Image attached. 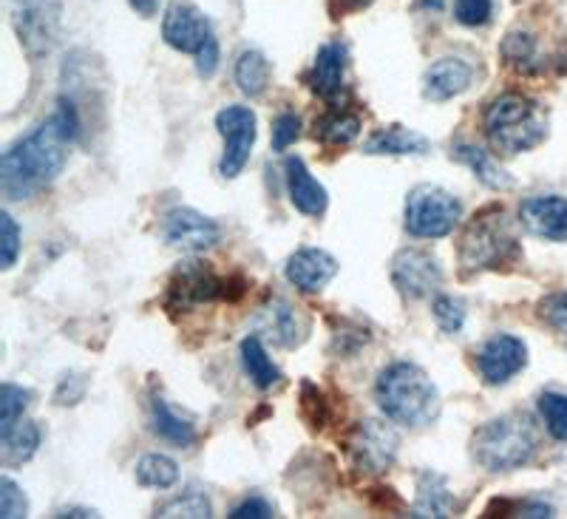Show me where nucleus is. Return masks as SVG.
Returning <instances> with one entry per match:
<instances>
[{
	"label": "nucleus",
	"mask_w": 567,
	"mask_h": 519,
	"mask_svg": "<svg viewBox=\"0 0 567 519\" xmlns=\"http://www.w3.org/2000/svg\"><path fill=\"white\" fill-rule=\"evenodd\" d=\"M338 258L321 247H301L287 262V282L301 293H321L332 278L338 276Z\"/></svg>",
	"instance_id": "nucleus-15"
},
{
	"label": "nucleus",
	"mask_w": 567,
	"mask_h": 519,
	"mask_svg": "<svg viewBox=\"0 0 567 519\" xmlns=\"http://www.w3.org/2000/svg\"><path fill=\"white\" fill-rule=\"evenodd\" d=\"M131 9H136L140 14H145V18H151V14H156V7H159V0H128Z\"/></svg>",
	"instance_id": "nucleus-44"
},
{
	"label": "nucleus",
	"mask_w": 567,
	"mask_h": 519,
	"mask_svg": "<svg viewBox=\"0 0 567 519\" xmlns=\"http://www.w3.org/2000/svg\"><path fill=\"white\" fill-rule=\"evenodd\" d=\"M457 511V500L454 493L449 491V482L443 475H434V471H425L420 475L417 482V500H414L412 513L409 517H454Z\"/></svg>",
	"instance_id": "nucleus-21"
},
{
	"label": "nucleus",
	"mask_w": 567,
	"mask_h": 519,
	"mask_svg": "<svg viewBox=\"0 0 567 519\" xmlns=\"http://www.w3.org/2000/svg\"><path fill=\"white\" fill-rule=\"evenodd\" d=\"M236 83H239L241 94L247 96L265 94L267 85H270V60L256 49L241 52L236 60Z\"/></svg>",
	"instance_id": "nucleus-27"
},
{
	"label": "nucleus",
	"mask_w": 567,
	"mask_h": 519,
	"mask_svg": "<svg viewBox=\"0 0 567 519\" xmlns=\"http://www.w3.org/2000/svg\"><path fill=\"white\" fill-rule=\"evenodd\" d=\"M452 160H457L460 165L471 167L474 176H477L485 187H491V191H511V187H514L511 173H505V167L499 165L488 151H483V147L465 145L463 142V145L452 147Z\"/></svg>",
	"instance_id": "nucleus-22"
},
{
	"label": "nucleus",
	"mask_w": 567,
	"mask_h": 519,
	"mask_svg": "<svg viewBox=\"0 0 567 519\" xmlns=\"http://www.w3.org/2000/svg\"><path fill=\"white\" fill-rule=\"evenodd\" d=\"M474 80V69L460 58H440L425 71L423 96L432 103H449L454 96L463 94Z\"/></svg>",
	"instance_id": "nucleus-18"
},
{
	"label": "nucleus",
	"mask_w": 567,
	"mask_h": 519,
	"mask_svg": "<svg viewBox=\"0 0 567 519\" xmlns=\"http://www.w3.org/2000/svg\"><path fill=\"white\" fill-rule=\"evenodd\" d=\"M156 517H210V500L202 491H185L174 500L162 502Z\"/></svg>",
	"instance_id": "nucleus-33"
},
{
	"label": "nucleus",
	"mask_w": 567,
	"mask_h": 519,
	"mask_svg": "<svg viewBox=\"0 0 567 519\" xmlns=\"http://www.w3.org/2000/svg\"><path fill=\"white\" fill-rule=\"evenodd\" d=\"M516 256H519V247H516V238L505 227L503 211L496 216H480L477 222H471L463 244H460V264L468 273L503 267V264L514 262Z\"/></svg>",
	"instance_id": "nucleus-5"
},
{
	"label": "nucleus",
	"mask_w": 567,
	"mask_h": 519,
	"mask_svg": "<svg viewBox=\"0 0 567 519\" xmlns=\"http://www.w3.org/2000/svg\"><path fill=\"white\" fill-rule=\"evenodd\" d=\"M38 446H40V426L32 424V420H20L9 435L0 437V460L3 466L14 468V466H23V462L32 460L38 455Z\"/></svg>",
	"instance_id": "nucleus-25"
},
{
	"label": "nucleus",
	"mask_w": 567,
	"mask_h": 519,
	"mask_svg": "<svg viewBox=\"0 0 567 519\" xmlns=\"http://www.w3.org/2000/svg\"><path fill=\"white\" fill-rule=\"evenodd\" d=\"M58 517H94V511H89V508H60Z\"/></svg>",
	"instance_id": "nucleus-45"
},
{
	"label": "nucleus",
	"mask_w": 567,
	"mask_h": 519,
	"mask_svg": "<svg viewBox=\"0 0 567 519\" xmlns=\"http://www.w3.org/2000/svg\"><path fill=\"white\" fill-rule=\"evenodd\" d=\"M392 284L406 298H429L443 287V267L429 251L406 247L392 258Z\"/></svg>",
	"instance_id": "nucleus-10"
},
{
	"label": "nucleus",
	"mask_w": 567,
	"mask_h": 519,
	"mask_svg": "<svg viewBox=\"0 0 567 519\" xmlns=\"http://www.w3.org/2000/svg\"><path fill=\"white\" fill-rule=\"evenodd\" d=\"M0 253H3V269H12L20 253V227L9 213H0Z\"/></svg>",
	"instance_id": "nucleus-39"
},
{
	"label": "nucleus",
	"mask_w": 567,
	"mask_h": 519,
	"mask_svg": "<svg viewBox=\"0 0 567 519\" xmlns=\"http://www.w3.org/2000/svg\"><path fill=\"white\" fill-rule=\"evenodd\" d=\"M136 482L145 488H174L179 482V466L165 455H145L136 462Z\"/></svg>",
	"instance_id": "nucleus-28"
},
{
	"label": "nucleus",
	"mask_w": 567,
	"mask_h": 519,
	"mask_svg": "<svg viewBox=\"0 0 567 519\" xmlns=\"http://www.w3.org/2000/svg\"><path fill=\"white\" fill-rule=\"evenodd\" d=\"M233 519H270L276 517V508L265 500V497H247L245 502L230 511Z\"/></svg>",
	"instance_id": "nucleus-42"
},
{
	"label": "nucleus",
	"mask_w": 567,
	"mask_h": 519,
	"mask_svg": "<svg viewBox=\"0 0 567 519\" xmlns=\"http://www.w3.org/2000/svg\"><path fill=\"white\" fill-rule=\"evenodd\" d=\"M219 69V40H210V43L196 54V71H199V78H213Z\"/></svg>",
	"instance_id": "nucleus-43"
},
{
	"label": "nucleus",
	"mask_w": 567,
	"mask_h": 519,
	"mask_svg": "<svg viewBox=\"0 0 567 519\" xmlns=\"http://www.w3.org/2000/svg\"><path fill=\"white\" fill-rule=\"evenodd\" d=\"M216 129L225 140L219 171L225 180H236L250 162L252 145H256V114L247 105H227L216 114Z\"/></svg>",
	"instance_id": "nucleus-8"
},
{
	"label": "nucleus",
	"mask_w": 567,
	"mask_h": 519,
	"mask_svg": "<svg viewBox=\"0 0 567 519\" xmlns=\"http://www.w3.org/2000/svg\"><path fill=\"white\" fill-rule=\"evenodd\" d=\"M301 409H303V415H307V420H310L312 426H318V429H321V426L329 420L327 398H323L321 391H318L312 384L301 386Z\"/></svg>",
	"instance_id": "nucleus-40"
},
{
	"label": "nucleus",
	"mask_w": 567,
	"mask_h": 519,
	"mask_svg": "<svg viewBox=\"0 0 567 519\" xmlns=\"http://www.w3.org/2000/svg\"><path fill=\"white\" fill-rule=\"evenodd\" d=\"M358 3H369V0H358Z\"/></svg>",
	"instance_id": "nucleus-46"
},
{
	"label": "nucleus",
	"mask_w": 567,
	"mask_h": 519,
	"mask_svg": "<svg viewBox=\"0 0 567 519\" xmlns=\"http://www.w3.org/2000/svg\"><path fill=\"white\" fill-rule=\"evenodd\" d=\"M347 449L349 460L361 475H383L398 460L400 437L383 420H361L349 431Z\"/></svg>",
	"instance_id": "nucleus-7"
},
{
	"label": "nucleus",
	"mask_w": 567,
	"mask_h": 519,
	"mask_svg": "<svg viewBox=\"0 0 567 519\" xmlns=\"http://www.w3.org/2000/svg\"><path fill=\"white\" fill-rule=\"evenodd\" d=\"M29 513V500L23 488L12 480V477H0V517L18 519Z\"/></svg>",
	"instance_id": "nucleus-35"
},
{
	"label": "nucleus",
	"mask_w": 567,
	"mask_h": 519,
	"mask_svg": "<svg viewBox=\"0 0 567 519\" xmlns=\"http://www.w3.org/2000/svg\"><path fill=\"white\" fill-rule=\"evenodd\" d=\"M284 173H287V193H290V202L296 205V211L303 213V216H323V211L329 205L327 187L307 171L303 160L287 156Z\"/></svg>",
	"instance_id": "nucleus-19"
},
{
	"label": "nucleus",
	"mask_w": 567,
	"mask_h": 519,
	"mask_svg": "<svg viewBox=\"0 0 567 519\" xmlns=\"http://www.w3.org/2000/svg\"><path fill=\"white\" fill-rule=\"evenodd\" d=\"M539 451V435L525 411L491 417L471 437V455L491 475L525 468Z\"/></svg>",
	"instance_id": "nucleus-3"
},
{
	"label": "nucleus",
	"mask_w": 567,
	"mask_h": 519,
	"mask_svg": "<svg viewBox=\"0 0 567 519\" xmlns=\"http://www.w3.org/2000/svg\"><path fill=\"white\" fill-rule=\"evenodd\" d=\"M432 147V142L425 140L417 131H409L403 125H389V129L378 131L363 142V154L369 156H409V154H425Z\"/></svg>",
	"instance_id": "nucleus-20"
},
{
	"label": "nucleus",
	"mask_w": 567,
	"mask_h": 519,
	"mask_svg": "<svg viewBox=\"0 0 567 519\" xmlns=\"http://www.w3.org/2000/svg\"><path fill=\"white\" fill-rule=\"evenodd\" d=\"M241 366H245V375L250 378V384L256 389L267 391L276 384H281V369L272 364V358L267 355L265 340L261 335H247L241 340Z\"/></svg>",
	"instance_id": "nucleus-24"
},
{
	"label": "nucleus",
	"mask_w": 567,
	"mask_h": 519,
	"mask_svg": "<svg viewBox=\"0 0 567 519\" xmlns=\"http://www.w3.org/2000/svg\"><path fill=\"white\" fill-rule=\"evenodd\" d=\"M494 14V0H454V18L463 27H485Z\"/></svg>",
	"instance_id": "nucleus-37"
},
{
	"label": "nucleus",
	"mask_w": 567,
	"mask_h": 519,
	"mask_svg": "<svg viewBox=\"0 0 567 519\" xmlns=\"http://www.w3.org/2000/svg\"><path fill=\"white\" fill-rule=\"evenodd\" d=\"M374 398L389 420L409 426V429L432 426L443 406L434 380L409 360H398L383 369L374 384Z\"/></svg>",
	"instance_id": "nucleus-2"
},
{
	"label": "nucleus",
	"mask_w": 567,
	"mask_h": 519,
	"mask_svg": "<svg viewBox=\"0 0 567 519\" xmlns=\"http://www.w3.org/2000/svg\"><path fill=\"white\" fill-rule=\"evenodd\" d=\"M363 122L358 114L349 111H332L316 122V140H321L327 147H347L361 136Z\"/></svg>",
	"instance_id": "nucleus-26"
},
{
	"label": "nucleus",
	"mask_w": 567,
	"mask_h": 519,
	"mask_svg": "<svg viewBox=\"0 0 567 519\" xmlns=\"http://www.w3.org/2000/svg\"><path fill=\"white\" fill-rule=\"evenodd\" d=\"M519 222L528 233L548 242H567V200L530 196L519 205Z\"/></svg>",
	"instance_id": "nucleus-17"
},
{
	"label": "nucleus",
	"mask_w": 567,
	"mask_h": 519,
	"mask_svg": "<svg viewBox=\"0 0 567 519\" xmlns=\"http://www.w3.org/2000/svg\"><path fill=\"white\" fill-rule=\"evenodd\" d=\"M32 404V391L23 389V386L3 384L0 389V437L9 435L14 426L23 420V411Z\"/></svg>",
	"instance_id": "nucleus-31"
},
{
	"label": "nucleus",
	"mask_w": 567,
	"mask_h": 519,
	"mask_svg": "<svg viewBox=\"0 0 567 519\" xmlns=\"http://www.w3.org/2000/svg\"><path fill=\"white\" fill-rule=\"evenodd\" d=\"M151 424H154L156 435L176 449H187L196 442V426L185 420L176 409H171L168 400L159 398V395L151 400Z\"/></svg>",
	"instance_id": "nucleus-23"
},
{
	"label": "nucleus",
	"mask_w": 567,
	"mask_h": 519,
	"mask_svg": "<svg viewBox=\"0 0 567 519\" xmlns=\"http://www.w3.org/2000/svg\"><path fill=\"white\" fill-rule=\"evenodd\" d=\"M432 313L445 335H460L465 327V304L454 295H434Z\"/></svg>",
	"instance_id": "nucleus-34"
},
{
	"label": "nucleus",
	"mask_w": 567,
	"mask_h": 519,
	"mask_svg": "<svg viewBox=\"0 0 567 519\" xmlns=\"http://www.w3.org/2000/svg\"><path fill=\"white\" fill-rule=\"evenodd\" d=\"M83 122L78 105L58 100L52 116H45L38 129L14 142L0 156V191L9 202H23L38 196L52 185L69 160V145L78 142Z\"/></svg>",
	"instance_id": "nucleus-1"
},
{
	"label": "nucleus",
	"mask_w": 567,
	"mask_h": 519,
	"mask_svg": "<svg viewBox=\"0 0 567 519\" xmlns=\"http://www.w3.org/2000/svg\"><path fill=\"white\" fill-rule=\"evenodd\" d=\"M539 318L545 320L556 335H561V338L567 340V289H559V293L542 298Z\"/></svg>",
	"instance_id": "nucleus-36"
},
{
	"label": "nucleus",
	"mask_w": 567,
	"mask_h": 519,
	"mask_svg": "<svg viewBox=\"0 0 567 519\" xmlns=\"http://www.w3.org/2000/svg\"><path fill=\"white\" fill-rule=\"evenodd\" d=\"M162 38L171 49L182 54H199L210 40H216L210 29V20L187 0H176L171 3L165 20H162Z\"/></svg>",
	"instance_id": "nucleus-12"
},
{
	"label": "nucleus",
	"mask_w": 567,
	"mask_h": 519,
	"mask_svg": "<svg viewBox=\"0 0 567 519\" xmlns=\"http://www.w3.org/2000/svg\"><path fill=\"white\" fill-rule=\"evenodd\" d=\"M85 398V378L80 375H65L60 380L58 391H54V404L58 406H74Z\"/></svg>",
	"instance_id": "nucleus-41"
},
{
	"label": "nucleus",
	"mask_w": 567,
	"mask_h": 519,
	"mask_svg": "<svg viewBox=\"0 0 567 519\" xmlns=\"http://www.w3.org/2000/svg\"><path fill=\"white\" fill-rule=\"evenodd\" d=\"M485 134L496 151L525 154L548 136V114L530 96L503 94L485 111Z\"/></svg>",
	"instance_id": "nucleus-4"
},
{
	"label": "nucleus",
	"mask_w": 567,
	"mask_h": 519,
	"mask_svg": "<svg viewBox=\"0 0 567 519\" xmlns=\"http://www.w3.org/2000/svg\"><path fill=\"white\" fill-rule=\"evenodd\" d=\"M505 63L514 65L516 71H539V49H536V38L528 32H511L503 43Z\"/></svg>",
	"instance_id": "nucleus-30"
},
{
	"label": "nucleus",
	"mask_w": 567,
	"mask_h": 519,
	"mask_svg": "<svg viewBox=\"0 0 567 519\" xmlns=\"http://www.w3.org/2000/svg\"><path fill=\"white\" fill-rule=\"evenodd\" d=\"M310 89L321 96L323 103L336 105L347 91V45L332 40L323 43L316 54L310 71Z\"/></svg>",
	"instance_id": "nucleus-16"
},
{
	"label": "nucleus",
	"mask_w": 567,
	"mask_h": 519,
	"mask_svg": "<svg viewBox=\"0 0 567 519\" xmlns=\"http://www.w3.org/2000/svg\"><path fill=\"white\" fill-rule=\"evenodd\" d=\"M528 366V346L523 338L496 333L483 344L477 355V369L488 386H505Z\"/></svg>",
	"instance_id": "nucleus-13"
},
{
	"label": "nucleus",
	"mask_w": 567,
	"mask_h": 519,
	"mask_svg": "<svg viewBox=\"0 0 567 519\" xmlns=\"http://www.w3.org/2000/svg\"><path fill=\"white\" fill-rule=\"evenodd\" d=\"M265 324L278 344L296 346L301 340V320L287 302H272L270 307H265Z\"/></svg>",
	"instance_id": "nucleus-29"
},
{
	"label": "nucleus",
	"mask_w": 567,
	"mask_h": 519,
	"mask_svg": "<svg viewBox=\"0 0 567 519\" xmlns=\"http://www.w3.org/2000/svg\"><path fill=\"white\" fill-rule=\"evenodd\" d=\"M463 218V202L437 185H417L406 200V231L414 238H445Z\"/></svg>",
	"instance_id": "nucleus-6"
},
{
	"label": "nucleus",
	"mask_w": 567,
	"mask_h": 519,
	"mask_svg": "<svg viewBox=\"0 0 567 519\" xmlns=\"http://www.w3.org/2000/svg\"><path fill=\"white\" fill-rule=\"evenodd\" d=\"M162 238L182 253H205L219 244L221 227L194 207H174L162 218Z\"/></svg>",
	"instance_id": "nucleus-11"
},
{
	"label": "nucleus",
	"mask_w": 567,
	"mask_h": 519,
	"mask_svg": "<svg viewBox=\"0 0 567 519\" xmlns=\"http://www.w3.org/2000/svg\"><path fill=\"white\" fill-rule=\"evenodd\" d=\"M298 136H301V120L292 111H284L272 122V151H287L290 145H296Z\"/></svg>",
	"instance_id": "nucleus-38"
},
{
	"label": "nucleus",
	"mask_w": 567,
	"mask_h": 519,
	"mask_svg": "<svg viewBox=\"0 0 567 519\" xmlns=\"http://www.w3.org/2000/svg\"><path fill=\"white\" fill-rule=\"evenodd\" d=\"M14 27L29 52H49L58 34V7L49 0H14Z\"/></svg>",
	"instance_id": "nucleus-14"
},
{
	"label": "nucleus",
	"mask_w": 567,
	"mask_h": 519,
	"mask_svg": "<svg viewBox=\"0 0 567 519\" xmlns=\"http://www.w3.org/2000/svg\"><path fill=\"white\" fill-rule=\"evenodd\" d=\"M225 287L227 282H221L207 262H199V258L182 262L168 284L165 307L174 309V313H187V309L216 302L219 295H225Z\"/></svg>",
	"instance_id": "nucleus-9"
},
{
	"label": "nucleus",
	"mask_w": 567,
	"mask_h": 519,
	"mask_svg": "<svg viewBox=\"0 0 567 519\" xmlns=\"http://www.w3.org/2000/svg\"><path fill=\"white\" fill-rule=\"evenodd\" d=\"M539 415L545 420V429L554 440L567 442V395L561 391H542Z\"/></svg>",
	"instance_id": "nucleus-32"
}]
</instances>
